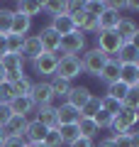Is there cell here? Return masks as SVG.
Instances as JSON below:
<instances>
[{"instance_id": "cell-40", "label": "cell", "mask_w": 139, "mask_h": 147, "mask_svg": "<svg viewBox=\"0 0 139 147\" xmlns=\"http://www.w3.org/2000/svg\"><path fill=\"white\" fill-rule=\"evenodd\" d=\"M93 120H95V125H98L100 130L112 125V115H110V113H105V110H98V113L93 115Z\"/></svg>"}, {"instance_id": "cell-15", "label": "cell", "mask_w": 139, "mask_h": 147, "mask_svg": "<svg viewBox=\"0 0 139 147\" xmlns=\"http://www.w3.org/2000/svg\"><path fill=\"white\" fill-rule=\"evenodd\" d=\"M56 120H59V125H73V123L81 120V113H78V108H73V105L61 103L56 108Z\"/></svg>"}, {"instance_id": "cell-19", "label": "cell", "mask_w": 139, "mask_h": 147, "mask_svg": "<svg viewBox=\"0 0 139 147\" xmlns=\"http://www.w3.org/2000/svg\"><path fill=\"white\" fill-rule=\"evenodd\" d=\"M32 27V20L25 17L22 12H15L12 10V25H10V34H17V37H25Z\"/></svg>"}, {"instance_id": "cell-4", "label": "cell", "mask_w": 139, "mask_h": 147, "mask_svg": "<svg viewBox=\"0 0 139 147\" xmlns=\"http://www.w3.org/2000/svg\"><path fill=\"white\" fill-rule=\"evenodd\" d=\"M83 69H81V57H59L56 64V76L63 81H73L76 76H81Z\"/></svg>"}, {"instance_id": "cell-9", "label": "cell", "mask_w": 139, "mask_h": 147, "mask_svg": "<svg viewBox=\"0 0 139 147\" xmlns=\"http://www.w3.org/2000/svg\"><path fill=\"white\" fill-rule=\"evenodd\" d=\"M115 32L120 34L122 42H137L139 27H137V22H134L132 17H122V20L117 22V27H115Z\"/></svg>"}, {"instance_id": "cell-8", "label": "cell", "mask_w": 139, "mask_h": 147, "mask_svg": "<svg viewBox=\"0 0 139 147\" xmlns=\"http://www.w3.org/2000/svg\"><path fill=\"white\" fill-rule=\"evenodd\" d=\"M37 37H39V42H41V49H44L46 54H59L61 34H56V32H54L51 27H44V30H41Z\"/></svg>"}, {"instance_id": "cell-38", "label": "cell", "mask_w": 139, "mask_h": 147, "mask_svg": "<svg viewBox=\"0 0 139 147\" xmlns=\"http://www.w3.org/2000/svg\"><path fill=\"white\" fill-rule=\"evenodd\" d=\"M83 7H86V12H90V15H100V12L108 7V3H103V0H88V3H83Z\"/></svg>"}, {"instance_id": "cell-14", "label": "cell", "mask_w": 139, "mask_h": 147, "mask_svg": "<svg viewBox=\"0 0 139 147\" xmlns=\"http://www.w3.org/2000/svg\"><path fill=\"white\" fill-rule=\"evenodd\" d=\"M22 59H29V61H34L39 54H44V49H41V42H39V37L32 34V37H25V44H22Z\"/></svg>"}, {"instance_id": "cell-3", "label": "cell", "mask_w": 139, "mask_h": 147, "mask_svg": "<svg viewBox=\"0 0 139 147\" xmlns=\"http://www.w3.org/2000/svg\"><path fill=\"white\" fill-rule=\"evenodd\" d=\"M108 59H110V57H105L98 47L86 49V52H83V57H81V69H83L86 74H90V76H98L100 69L105 66V61H108Z\"/></svg>"}, {"instance_id": "cell-5", "label": "cell", "mask_w": 139, "mask_h": 147, "mask_svg": "<svg viewBox=\"0 0 139 147\" xmlns=\"http://www.w3.org/2000/svg\"><path fill=\"white\" fill-rule=\"evenodd\" d=\"M134 125H137V110L122 108L117 115L112 118V125H110V127L115 130V135H124V132H129Z\"/></svg>"}, {"instance_id": "cell-11", "label": "cell", "mask_w": 139, "mask_h": 147, "mask_svg": "<svg viewBox=\"0 0 139 147\" xmlns=\"http://www.w3.org/2000/svg\"><path fill=\"white\" fill-rule=\"evenodd\" d=\"M120 81L129 88H139V61L120 66Z\"/></svg>"}, {"instance_id": "cell-10", "label": "cell", "mask_w": 139, "mask_h": 147, "mask_svg": "<svg viewBox=\"0 0 139 147\" xmlns=\"http://www.w3.org/2000/svg\"><path fill=\"white\" fill-rule=\"evenodd\" d=\"M90 88H86V86H71V91H68V96H66V100L63 103H68V105H73V108H78L81 110L83 105L90 100Z\"/></svg>"}, {"instance_id": "cell-17", "label": "cell", "mask_w": 139, "mask_h": 147, "mask_svg": "<svg viewBox=\"0 0 139 147\" xmlns=\"http://www.w3.org/2000/svg\"><path fill=\"white\" fill-rule=\"evenodd\" d=\"M10 110H12V115H29L32 110H34V103H32V98L29 96H15V98L10 100Z\"/></svg>"}, {"instance_id": "cell-39", "label": "cell", "mask_w": 139, "mask_h": 147, "mask_svg": "<svg viewBox=\"0 0 139 147\" xmlns=\"http://www.w3.org/2000/svg\"><path fill=\"white\" fill-rule=\"evenodd\" d=\"M12 98H15L12 84H7V81H0V103H10Z\"/></svg>"}, {"instance_id": "cell-25", "label": "cell", "mask_w": 139, "mask_h": 147, "mask_svg": "<svg viewBox=\"0 0 139 147\" xmlns=\"http://www.w3.org/2000/svg\"><path fill=\"white\" fill-rule=\"evenodd\" d=\"M78 132H81V137H86V140H93V137L100 132V127L95 125L93 118H81V120H78Z\"/></svg>"}, {"instance_id": "cell-12", "label": "cell", "mask_w": 139, "mask_h": 147, "mask_svg": "<svg viewBox=\"0 0 139 147\" xmlns=\"http://www.w3.org/2000/svg\"><path fill=\"white\" fill-rule=\"evenodd\" d=\"M120 20H122L120 10H115V7L108 3V7H105V10L98 15V30H115Z\"/></svg>"}, {"instance_id": "cell-49", "label": "cell", "mask_w": 139, "mask_h": 147, "mask_svg": "<svg viewBox=\"0 0 139 147\" xmlns=\"http://www.w3.org/2000/svg\"><path fill=\"white\" fill-rule=\"evenodd\" d=\"M29 147H46V145H44V142H32Z\"/></svg>"}, {"instance_id": "cell-29", "label": "cell", "mask_w": 139, "mask_h": 147, "mask_svg": "<svg viewBox=\"0 0 139 147\" xmlns=\"http://www.w3.org/2000/svg\"><path fill=\"white\" fill-rule=\"evenodd\" d=\"M112 140V145L115 147H137V132H134V127L129 132H124V135H115V137H110Z\"/></svg>"}, {"instance_id": "cell-2", "label": "cell", "mask_w": 139, "mask_h": 147, "mask_svg": "<svg viewBox=\"0 0 139 147\" xmlns=\"http://www.w3.org/2000/svg\"><path fill=\"white\" fill-rule=\"evenodd\" d=\"M59 52L63 57H78L81 52H86V34L81 30H73L71 34H63L61 44H59Z\"/></svg>"}, {"instance_id": "cell-41", "label": "cell", "mask_w": 139, "mask_h": 147, "mask_svg": "<svg viewBox=\"0 0 139 147\" xmlns=\"http://www.w3.org/2000/svg\"><path fill=\"white\" fill-rule=\"evenodd\" d=\"M25 145H27V140L22 135H7L5 142H3V147H25Z\"/></svg>"}, {"instance_id": "cell-36", "label": "cell", "mask_w": 139, "mask_h": 147, "mask_svg": "<svg viewBox=\"0 0 139 147\" xmlns=\"http://www.w3.org/2000/svg\"><path fill=\"white\" fill-rule=\"evenodd\" d=\"M10 25H12V10L0 7V34H3V37L10 34Z\"/></svg>"}, {"instance_id": "cell-21", "label": "cell", "mask_w": 139, "mask_h": 147, "mask_svg": "<svg viewBox=\"0 0 139 147\" xmlns=\"http://www.w3.org/2000/svg\"><path fill=\"white\" fill-rule=\"evenodd\" d=\"M44 135H46V127L41 125L39 120H29V123H27V130H25V135H22V137H25V140L32 145V142H44Z\"/></svg>"}, {"instance_id": "cell-26", "label": "cell", "mask_w": 139, "mask_h": 147, "mask_svg": "<svg viewBox=\"0 0 139 147\" xmlns=\"http://www.w3.org/2000/svg\"><path fill=\"white\" fill-rule=\"evenodd\" d=\"M56 130H59V135H61L63 145H71L73 140L81 137V132H78V123H73V125H56Z\"/></svg>"}, {"instance_id": "cell-16", "label": "cell", "mask_w": 139, "mask_h": 147, "mask_svg": "<svg viewBox=\"0 0 139 147\" xmlns=\"http://www.w3.org/2000/svg\"><path fill=\"white\" fill-rule=\"evenodd\" d=\"M34 120H39L46 130H54V127L59 125L56 108H54V105H39V108H37V118H34Z\"/></svg>"}, {"instance_id": "cell-23", "label": "cell", "mask_w": 139, "mask_h": 147, "mask_svg": "<svg viewBox=\"0 0 139 147\" xmlns=\"http://www.w3.org/2000/svg\"><path fill=\"white\" fill-rule=\"evenodd\" d=\"M41 5L44 3H39V0H20L15 5V12H22L25 17H34V15H41Z\"/></svg>"}, {"instance_id": "cell-47", "label": "cell", "mask_w": 139, "mask_h": 147, "mask_svg": "<svg viewBox=\"0 0 139 147\" xmlns=\"http://www.w3.org/2000/svg\"><path fill=\"white\" fill-rule=\"evenodd\" d=\"M5 137H7V135H5V130L0 127V147H3V142H5Z\"/></svg>"}, {"instance_id": "cell-45", "label": "cell", "mask_w": 139, "mask_h": 147, "mask_svg": "<svg viewBox=\"0 0 139 147\" xmlns=\"http://www.w3.org/2000/svg\"><path fill=\"white\" fill-rule=\"evenodd\" d=\"M3 54H7V47H5V37L0 34V57H3Z\"/></svg>"}, {"instance_id": "cell-37", "label": "cell", "mask_w": 139, "mask_h": 147, "mask_svg": "<svg viewBox=\"0 0 139 147\" xmlns=\"http://www.w3.org/2000/svg\"><path fill=\"white\" fill-rule=\"evenodd\" d=\"M44 145H46V147H61V145H63V142H61V135H59L56 127H54V130H46Z\"/></svg>"}, {"instance_id": "cell-18", "label": "cell", "mask_w": 139, "mask_h": 147, "mask_svg": "<svg viewBox=\"0 0 139 147\" xmlns=\"http://www.w3.org/2000/svg\"><path fill=\"white\" fill-rule=\"evenodd\" d=\"M115 59H117L120 64H134V61H139V44L137 42H124Z\"/></svg>"}, {"instance_id": "cell-31", "label": "cell", "mask_w": 139, "mask_h": 147, "mask_svg": "<svg viewBox=\"0 0 139 147\" xmlns=\"http://www.w3.org/2000/svg\"><path fill=\"white\" fill-rule=\"evenodd\" d=\"M98 110H100V96L93 93V96H90V100H88V103L83 105L78 113H81V118H93L95 113H98Z\"/></svg>"}, {"instance_id": "cell-46", "label": "cell", "mask_w": 139, "mask_h": 147, "mask_svg": "<svg viewBox=\"0 0 139 147\" xmlns=\"http://www.w3.org/2000/svg\"><path fill=\"white\" fill-rule=\"evenodd\" d=\"M98 147H115V145H112V140H103Z\"/></svg>"}, {"instance_id": "cell-34", "label": "cell", "mask_w": 139, "mask_h": 147, "mask_svg": "<svg viewBox=\"0 0 139 147\" xmlns=\"http://www.w3.org/2000/svg\"><path fill=\"white\" fill-rule=\"evenodd\" d=\"M22 44H25V37L5 34V47H7V54H20V52H22Z\"/></svg>"}, {"instance_id": "cell-50", "label": "cell", "mask_w": 139, "mask_h": 147, "mask_svg": "<svg viewBox=\"0 0 139 147\" xmlns=\"http://www.w3.org/2000/svg\"><path fill=\"white\" fill-rule=\"evenodd\" d=\"M25 147H29V142H27V145H25Z\"/></svg>"}, {"instance_id": "cell-43", "label": "cell", "mask_w": 139, "mask_h": 147, "mask_svg": "<svg viewBox=\"0 0 139 147\" xmlns=\"http://www.w3.org/2000/svg\"><path fill=\"white\" fill-rule=\"evenodd\" d=\"M68 147H95V145H93V140H86V137H78V140H73Z\"/></svg>"}, {"instance_id": "cell-33", "label": "cell", "mask_w": 139, "mask_h": 147, "mask_svg": "<svg viewBox=\"0 0 139 147\" xmlns=\"http://www.w3.org/2000/svg\"><path fill=\"white\" fill-rule=\"evenodd\" d=\"M127 91H129V86H124L122 81H115V84L108 86V93H105V96H110V98H115V100L122 103V98L127 96Z\"/></svg>"}, {"instance_id": "cell-48", "label": "cell", "mask_w": 139, "mask_h": 147, "mask_svg": "<svg viewBox=\"0 0 139 147\" xmlns=\"http://www.w3.org/2000/svg\"><path fill=\"white\" fill-rule=\"evenodd\" d=\"M0 81H5V69H3V64H0Z\"/></svg>"}, {"instance_id": "cell-35", "label": "cell", "mask_w": 139, "mask_h": 147, "mask_svg": "<svg viewBox=\"0 0 139 147\" xmlns=\"http://www.w3.org/2000/svg\"><path fill=\"white\" fill-rule=\"evenodd\" d=\"M122 108L139 110V88H129V91H127V96L122 98Z\"/></svg>"}, {"instance_id": "cell-28", "label": "cell", "mask_w": 139, "mask_h": 147, "mask_svg": "<svg viewBox=\"0 0 139 147\" xmlns=\"http://www.w3.org/2000/svg\"><path fill=\"white\" fill-rule=\"evenodd\" d=\"M7 84H10V81H7ZM12 91H15V96H29L32 81L27 79V74H22V76H17V79L12 81Z\"/></svg>"}, {"instance_id": "cell-22", "label": "cell", "mask_w": 139, "mask_h": 147, "mask_svg": "<svg viewBox=\"0 0 139 147\" xmlns=\"http://www.w3.org/2000/svg\"><path fill=\"white\" fill-rule=\"evenodd\" d=\"M0 64L5 69V74H15V71H25V59L22 54H3Z\"/></svg>"}, {"instance_id": "cell-13", "label": "cell", "mask_w": 139, "mask_h": 147, "mask_svg": "<svg viewBox=\"0 0 139 147\" xmlns=\"http://www.w3.org/2000/svg\"><path fill=\"white\" fill-rule=\"evenodd\" d=\"M120 66H122V64H120L115 57H110L108 61H105V66L100 69L98 79H100V81H105L108 86H110V84H115V81H120Z\"/></svg>"}, {"instance_id": "cell-32", "label": "cell", "mask_w": 139, "mask_h": 147, "mask_svg": "<svg viewBox=\"0 0 139 147\" xmlns=\"http://www.w3.org/2000/svg\"><path fill=\"white\" fill-rule=\"evenodd\" d=\"M100 110H105V113H110V115L115 118L120 110H122V103L115 100V98H110V96H103V98H100Z\"/></svg>"}, {"instance_id": "cell-6", "label": "cell", "mask_w": 139, "mask_h": 147, "mask_svg": "<svg viewBox=\"0 0 139 147\" xmlns=\"http://www.w3.org/2000/svg\"><path fill=\"white\" fill-rule=\"evenodd\" d=\"M59 57L61 54H39V57L32 61V66H34V74H39V76H56V64H59Z\"/></svg>"}, {"instance_id": "cell-30", "label": "cell", "mask_w": 139, "mask_h": 147, "mask_svg": "<svg viewBox=\"0 0 139 147\" xmlns=\"http://www.w3.org/2000/svg\"><path fill=\"white\" fill-rule=\"evenodd\" d=\"M41 12H49L51 17L66 15V3H63V0H49V3L41 5Z\"/></svg>"}, {"instance_id": "cell-7", "label": "cell", "mask_w": 139, "mask_h": 147, "mask_svg": "<svg viewBox=\"0 0 139 147\" xmlns=\"http://www.w3.org/2000/svg\"><path fill=\"white\" fill-rule=\"evenodd\" d=\"M29 98H32V103H34V108H39V105H51L54 93H51V86H49V81H39V84H32Z\"/></svg>"}, {"instance_id": "cell-1", "label": "cell", "mask_w": 139, "mask_h": 147, "mask_svg": "<svg viewBox=\"0 0 139 147\" xmlns=\"http://www.w3.org/2000/svg\"><path fill=\"white\" fill-rule=\"evenodd\" d=\"M95 39H98V49L105 54V57H117V52L124 44L115 30H98L95 32Z\"/></svg>"}, {"instance_id": "cell-24", "label": "cell", "mask_w": 139, "mask_h": 147, "mask_svg": "<svg viewBox=\"0 0 139 147\" xmlns=\"http://www.w3.org/2000/svg\"><path fill=\"white\" fill-rule=\"evenodd\" d=\"M27 118L25 115H12L10 120L5 123V127H3V130H5V135H25V130H27Z\"/></svg>"}, {"instance_id": "cell-42", "label": "cell", "mask_w": 139, "mask_h": 147, "mask_svg": "<svg viewBox=\"0 0 139 147\" xmlns=\"http://www.w3.org/2000/svg\"><path fill=\"white\" fill-rule=\"evenodd\" d=\"M12 118V110L7 103H0V127H5V123Z\"/></svg>"}, {"instance_id": "cell-20", "label": "cell", "mask_w": 139, "mask_h": 147, "mask_svg": "<svg viewBox=\"0 0 139 147\" xmlns=\"http://www.w3.org/2000/svg\"><path fill=\"white\" fill-rule=\"evenodd\" d=\"M51 27L54 32H56V34H71L73 30H76V25H73V17L71 15H59V17H51Z\"/></svg>"}, {"instance_id": "cell-44", "label": "cell", "mask_w": 139, "mask_h": 147, "mask_svg": "<svg viewBox=\"0 0 139 147\" xmlns=\"http://www.w3.org/2000/svg\"><path fill=\"white\" fill-rule=\"evenodd\" d=\"M122 10H139V3H122Z\"/></svg>"}, {"instance_id": "cell-27", "label": "cell", "mask_w": 139, "mask_h": 147, "mask_svg": "<svg viewBox=\"0 0 139 147\" xmlns=\"http://www.w3.org/2000/svg\"><path fill=\"white\" fill-rule=\"evenodd\" d=\"M49 86H51L54 98H66L68 91H71V81H63V79H59V76H54V79L49 81Z\"/></svg>"}]
</instances>
